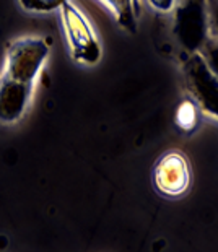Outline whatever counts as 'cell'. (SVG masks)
<instances>
[{
	"label": "cell",
	"instance_id": "6da1fadb",
	"mask_svg": "<svg viewBox=\"0 0 218 252\" xmlns=\"http://www.w3.org/2000/svg\"><path fill=\"white\" fill-rule=\"evenodd\" d=\"M61 21L73 61L83 65L98 63L103 49L88 18L72 2H65L61 7Z\"/></svg>",
	"mask_w": 218,
	"mask_h": 252
},
{
	"label": "cell",
	"instance_id": "7a4b0ae2",
	"mask_svg": "<svg viewBox=\"0 0 218 252\" xmlns=\"http://www.w3.org/2000/svg\"><path fill=\"white\" fill-rule=\"evenodd\" d=\"M49 56V44L42 37H21L7 51V68L3 77L33 85L42 63Z\"/></svg>",
	"mask_w": 218,
	"mask_h": 252
},
{
	"label": "cell",
	"instance_id": "3957f363",
	"mask_svg": "<svg viewBox=\"0 0 218 252\" xmlns=\"http://www.w3.org/2000/svg\"><path fill=\"white\" fill-rule=\"evenodd\" d=\"M153 187L166 198H181L190 190L192 169L189 159L178 150H169L156 159L152 171Z\"/></svg>",
	"mask_w": 218,
	"mask_h": 252
},
{
	"label": "cell",
	"instance_id": "277c9868",
	"mask_svg": "<svg viewBox=\"0 0 218 252\" xmlns=\"http://www.w3.org/2000/svg\"><path fill=\"white\" fill-rule=\"evenodd\" d=\"M33 85L15 82L8 77L0 78V122L13 124L23 117L28 108Z\"/></svg>",
	"mask_w": 218,
	"mask_h": 252
},
{
	"label": "cell",
	"instance_id": "5b68a950",
	"mask_svg": "<svg viewBox=\"0 0 218 252\" xmlns=\"http://www.w3.org/2000/svg\"><path fill=\"white\" fill-rule=\"evenodd\" d=\"M99 2L113 13L114 20L124 30L129 33H134L137 30V20L140 15L139 0H99Z\"/></svg>",
	"mask_w": 218,
	"mask_h": 252
},
{
	"label": "cell",
	"instance_id": "8992f818",
	"mask_svg": "<svg viewBox=\"0 0 218 252\" xmlns=\"http://www.w3.org/2000/svg\"><path fill=\"white\" fill-rule=\"evenodd\" d=\"M199 122V114H197V108L192 101H183L181 106L178 108L176 112V126L183 130L184 133H190L195 130Z\"/></svg>",
	"mask_w": 218,
	"mask_h": 252
},
{
	"label": "cell",
	"instance_id": "52a82bcc",
	"mask_svg": "<svg viewBox=\"0 0 218 252\" xmlns=\"http://www.w3.org/2000/svg\"><path fill=\"white\" fill-rule=\"evenodd\" d=\"M26 12L47 13L52 10H61V7L68 0H18Z\"/></svg>",
	"mask_w": 218,
	"mask_h": 252
},
{
	"label": "cell",
	"instance_id": "ba28073f",
	"mask_svg": "<svg viewBox=\"0 0 218 252\" xmlns=\"http://www.w3.org/2000/svg\"><path fill=\"white\" fill-rule=\"evenodd\" d=\"M148 3L159 12H169L174 5V0H148Z\"/></svg>",
	"mask_w": 218,
	"mask_h": 252
}]
</instances>
